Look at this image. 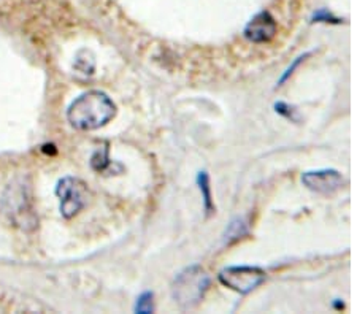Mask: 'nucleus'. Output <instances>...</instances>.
Segmentation results:
<instances>
[{
    "mask_svg": "<svg viewBox=\"0 0 357 314\" xmlns=\"http://www.w3.org/2000/svg\"><path fill=\"white\" fill-rule=\"evenodd\" d=\"M197 185H199V189L202 192V198H204V208L206 211V214H211L213 211H215V205H213V198H211L210 176L206 171H199Z\"/></svg>",
    "mask_w": 357,
    "mask_h": 314,
    "instance_id": "8",
    "label": "nucleus"
},
{
    "mask_svg": "<svg viewBox=\"0 0 357 314\" xmlns=\"http://www.w3.org/2000/svg\"><path fill=\"white\" fill-rule=\"evenodd\" d=\"M245 233H246V227L243 224V221L237 219L229 226L226 232V240H229V242L230 240H237V238H241V235H245Z\"/></svg>",
    "mask_w": 357,
    "mask_h": 314,
    "instance_id": "11",
    "label": "nucleus"
},
{
    "mask_svg": "<svg viewBox=\"0 0 357 314\" xmlns=\"http://www.w3.org/2000/svg\"><path fill=\"white\" fill-rule=\"evenodd\" d=\"M275 111L278 113V114H281V116H286V118L292 119V121H296V119H297L296 116H294V113H296V110H294L291 105L284 104V102H278V104H275Z\"/></svg>",
    "mask_w": 357,
    "mask_h": 314,
    "instance_id": "13",
    "label": "nucleus"
},
{
    "mask_svg": "<svg viewBox=\"0 0 357 314\" xmlns=\"http://www.w3.org/2000/svg\"><path fill=\"white\" fill-rule=\"evenodd\" d=\"M108 165H110V162H108V151L107 150H103V152L97 151L91 159V167L96 171H103L108 167Z\"/></svg>",
    "mask_w": 357,
    "mask_h": 314,
    "instance_id": "10",
    "label": "nucleus"
},
{
    "mask_svg": "<svg viewBox=\"0 0 357 314\" xmlns=\"http://www.w3.org/2000/svg\"><path fill=\"white\" fill-rule=\"evenodd\" d=\"M3 207L15 226H20L22 230H32L37 227L38 219L32 208L29 187L24 182H13L8 186L3 196Z\"/></svg>",
    "mask_w": 357,
    "mask_h": 314,
    "instance_id": "3",
    "label": "nucleus"
},
{
    "mask_svg": "<svg viewBox=\"0 0 357 314\" xmlns=\"http://www.w3.org/2000/svg\"><path fill=\"white\" fill-rule=\"evenodd\" d=\"M267 273L259 267L240 265V267H227L221 270L218 279L222 285H226L230 290H235L241 295H246L259 288L266 281Z\"/></svg>",
    "mask_w": 357,
    "mask_h": 314,
    "instance_id": "4",
    "label": "nucleus"
},
{
    "mask_svg": "<svg viewBox=\"0 0 357 314\" xmlns=\"http://www.w3.org/2000/svg\"><path fill=\"white\" fill-rule=\"evenodd\" d=\"M56 196L61 200V214L66 219H72L86 207L88 189L82 180L66 176L57 182Z\"/></svg>",
    "mask_w": 357,
    "mask_h": 314,
    "instance_id": "5",
    "label": "nucleus"
},
{
    "mask_svg": "<svg viewBox=\"0 0 357 314\" xmlns=\"http://www.w3.org/2000/svg\"><path fill=\"white\" fill-rule=\"evenodd\" d=\"M276 21L268 11L256 15L245 27V37L252 43H268L276 36Z\"/></svg>",
    "mask_w": 357,
    "mask_h": 314,
    "instance_id": "7",
    "label": "nucleus"
},
{
    "mask_svg": "<svg viewBox=\"0 0 357 314\" xmlns=\"http://www.w3.org/2000/svg\"><path fill=\"white\" fill-rule=\"evenodd\" d=\"M310 54H312V53H305V54H302V56H298V57H297V59H296V61H294V62H292V64H291L289 67H287V68H286V72L283 73V77H281V78H280V81H278V86H281V84H283V83L286 81V79H287V78H289V77L292 75V73H294V70H296V68H297L298 65H301V64H302V62H303L305 59H307V57H308Z\"/></svg>",
    "mask_w": 357,
    "mask_h": 314,
    "instance_id": "12",
    "label": "nucleus"
},
{
    "mask_svg": "<svg viewBox=\"0 0 357 314\" xmlns=\"http://www.w3.org/2000/svg\"><path fill=\"white\" fill-rule=\"evenodd\" d=\"M116 116V105L105 93L89 91L72 102L67 119L78 130H97Z\"/></svg>",
    "mask_w": 357,
    "mask_h": 314,
    "instance_id": "1",
    "label": "nucleus"
},
{
    "mask_svg": "<svg viewBox=\"0 0 357 314\" xmlns=\"http://www.w3.org/2000/svg\"><path fill=\"white\" fill-rule=\"evenodd\" d=\"M302 182L307 189L319 194V196H333L343 187L344 178L338 170L322 168L305 171L302 175Z\"/></svg>",
    "mask_w": 357,
    "mask_h": 314,
    "instance_id": "6",
    "label": "nucleus"
},
{
    "mask_svg": "<svg viewBox=\"0 0 357 314\" xmlns=\"http://www.w3.org/2000/svg\"><path fill=\"white\" fill-rule=\"evenodd\" d=\"M210 285V276L199 265L184 268L172 284V295L181 308H194L200 304Z\"/></svg>",
    "mask_w": 357,
    "mask_h": 314,
    "instance_id": "2",
    "label": "nucleus"
},
{
    "mask_svg": "<svg viewBox=\"0 0 357 314\" xmlns=\"http://www.w3.org/2000/svg\"><path fill=\"white\" fill-rule=\"evenodd\" d=\"M153 311H154V294L153 292H143L137 300L135 313L149 314Z\"/></svg>",
    "mask_w": 357,
    "mask_h": 314,
    "instance_id": "9",
    "label": "nucleus"
}]
</instances>
